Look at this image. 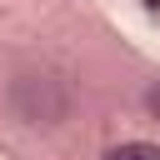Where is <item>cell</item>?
<instances>
[{
	"label": "cell",
	"instance_id": "cell-1",
	"mask_svg": "<svg viewBox=\"0 0 160 160\" xmlns=\"http://www.w3.org/2000/svg\"><path fill=\"white\" fill-rule=\"evenodd\" d=\"M105 160H160V145H145V140H135V145H120V150H110Z\"/></svg>",
	"mask_w": 160,
	"mask_h": 160
}]
</instances>
